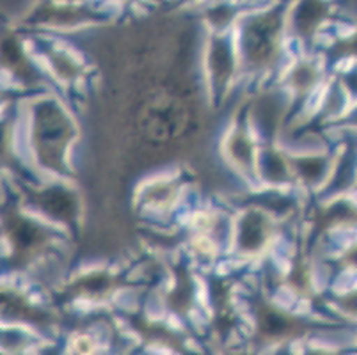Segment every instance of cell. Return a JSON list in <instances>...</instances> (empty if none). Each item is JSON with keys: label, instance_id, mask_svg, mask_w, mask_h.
<instances>
[{"label": "cell", "instance_id": "obj_1", "mask_svg": "<svg viewBox=\"0 0 357 355\" xmlns=\"http://www.w3.org/2000/svg\"><path fill=\"white\" fill-rule=\"evenodd\" d=\"M6 231H8L9 240H11L13 247H15V254L18 262L25 258L31 250H34L41 240L40 229L16 213L6 215Z\"/></svg>", "mask_w": 357, "mask_h": 355}, {"label": "cell", "instance_id": "obj_2", "mask_svg": "<svg viewBox=\"0 0 357 355\" xmlns=\"http://www.w3.org/2000/svg\"><path fill=\"white\" fill-rule=\"evenodd\" d=\"M0 315L11 318H25L31 322L40 318V312L34 311L20 295L9 292H0Z\"/></svg>", "mask_w": 357, "mask_h": 355}, {"label": "cell", "instance_id": "obj_3", "mask_svg": "<svg viewBox=\"0 0 357 355\" xmlns=\"http://www.w3.org/2000/svg\"><path fill=\"white\" fill-rule=\"evenodd\" d=\"M0 61L4 66L13 68L16 73H22V70H25V61L24 55H22L20 45L15 38H6L0 45Z\"/></svg>", "mask_w": 357, "mask_h": 355}, {"label": "cell", "instance_id": "obj_4", "mask_svg": "<svg viewBox=\"0 0 357 355\" xmlns=\"http://www.w3.org/2000/svg\"><path fill=\"white\" fill-rule=\"evenodd\" d=\"M342 311L345 312L347 317L357 318V292L349 293L342 301Z\"/></svg>", "mask_w": 357, "mask_h": 355}, {"label": "cell", "instance_id": "obj_5", "mask_svg": "<svg viewBox=\"0 0 357 355\" xmlns=\"http://www.w3.org/2000/svg\"><path fill=\"white\" fill-rule=\"evenodd\" d=\"M8 155V125L0 123V162H6Z\"/></svg>", "mask_w": 357, "mask_h": 355}, {"label": "cell", "instance_id": "obj_6", "mask_svg": "<svg viewBox=\"0 0 357 355\" xmlns=\"http://www.w3.org/2000/svg\"><path fill=\"white\" fill-rule=\"evenodd\" d=\"M343 262H345V265L349 266V269L356 270L357 272V243L347 250L345 256H343Z\"/></svg>", "mask_w": 357, "mask_h": 355}, {"label": "cell", "instance_id": "obj_7", "mask_svg": "<svg viewBox=\"0 0 357 355\" xmlns=\"http://www.w3.org/2000/svg\"><path fill=\"white\" fill-rule=\"evenodd\" d=\"M310 355H340L336 352H327V350H320V352H311Z\"/></svg>", "mask_w": 357, "mask_h": 355}, {"label": "cell", "instance_id": "obj_8", "mask_svg": "<svg viewBox=\"0 0 357 355\" xmlns=\"http://www.w3.org/2000/svg\"><path fill=\"white\" fill-rule=\"evenodd\" d=\"M352 50L357 54V36H356V38H354V41H352Z\"/></svg>", "mask_w": 357, "mask_h": 355}, {"label": "cell", "instance_id": "obj_9", "mask_svg": "<svg viewBox=\"0 0 357 355\" xmlns=\"http://www.w3.org/2000/svg\"><path fill=\"white\" fill-rule=\"evenodd\" d=\"M47 355H55V354H54V352H48V354H47Z\"/></svg>", "mask_w": 357, "mask_h": 355}]
</instances>
